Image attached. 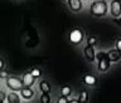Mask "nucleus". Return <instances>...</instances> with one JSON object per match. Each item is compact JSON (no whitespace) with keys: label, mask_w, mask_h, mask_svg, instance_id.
Masks as SVG:
<instances>
[{"label":"nucleus","mask_w":121,"mask_h":103,"mask_svg":"<svg viewBox=\"0 0 121 103\" xmlns=\"http://www.w3.org/2000/svg\"><path fill=\"white\" fill-rule=\"evenodd\" d=\"M107 3L105 0H97L91 5V14L95 16H105L107 14Z\"/></svg>","instance_id":"nucleus-1"},{"label":"nucleus","mask_w":121,"mask_h":103,"mask_svg":"<svg viewBox=\"0 0 121 103\" xmlns=\"http://www.w3.org/2000/svg\"><path fill=\"white\" fill-rule=\"evenodd\" d=\"M6 86L9 87L11 91H20L23 87V82L17 77H8L6 78Z\"/></svg>","instance_id":"nucleus-2"},{"label":"nucleus","mask_w":121,"mask_h":103,"mask_svg":"<svg viewBox=\"0 0 121 103\" xmlns=\"http://www.w3.org/2000/svg\"><path fill=\"white\" fill-rule=\"evenodd\" d=\"M69 39L73 44H78L81 43L83 39V32L81 29H73L69 34Z\"/></svg>","instance_id":"nucleus-3"},{"label":"nucleus","mask_w":121,"mask_h":103,"mask_svg":"<svg viewBox=\"0 0 121 103\" xmlns=\"http://www.w3.org/2000/svg\"><path fill=\"white\" fill-rule=\"evenodd\" d=\"M111 14L115 18L121 16V0H112V3H111Z\"/></svg>","instance_id":"nucleus-4"},{"label":"nucleus","mask_w":121,"mask_h":103,"mask_svg":"<svg viewBox=\"0 0 121 103\" xmlns=\"http://www.w3.org/2000/svg\"><path fill=\"white\" fill-rule=\"evenodd\" d=\"M110 59L107 58V54L105 57H102V58L98 59V70L100 72H107V69L110 68Z\"/></svg>","instance_id":"nucleus-5"},{"label":"nucleus","mask_w":121,"mask_h":103,"mask_svg":"<svg viewBox=\"0 0 121 103\" xmlns=\"http://www.w3.org/2000/svg\"><path fill=\"white\" fill-rule=\"evenodd\" d=\"M22 82L24 87H32L34 84V82H35V77L32 73H24L22 78Z\"/></svg>","instance_id":"nucleus-6"},{"label":"nucleus","mask_w":121,"mask_h":103,"mask_svg":"<svg viewBox=\"0 0 121 103\" xmlns=\"http://www.w3.org/2000/svg\"><path fill=\"white\" fill-rule=\"evenodd\" d=\"M106 54H107V58L110 59L111 63H116L121 59V52L117 50V49H112V50H110L108 53H106Z\"/></svg>","instance_id":"nucleus-7"},{"label":"nucleus","mask_w":121,"mask_h":103,"mask_svg":"<svg viewBox=\"0 0 121 103\" xmlns=\"http://www.w3.org/2000/svg\"><path fill=\"white\" fill-rule=\"evenodd\" d=\"M85 57L88 62H93L96 59V53H95L93 45H87L85 48Z\"/></svg>","instance_id":"nucleus-8"},{"label":"nucleus","mask_w":121,"mask_h":103,"mask_svg":"<svg viewBox=\"0 0 121 103\" xmlns=\"http://www.w3.org/2000/svg\"><path fill=\"white\" fill-rule=\"evenodd\" d=\"M20 94L24 99H30L34 96V92H33V89H30V87H23L20 89Z\"/></svg>","instance_id":"nucleus-9"},{"label":"nucleus","mask_w":121,"mask_h":103,"mask_svg":"<svg viewBox=\"0 0 121 103\" xmlns=\"http://www.w3.org/2000/svg\"><path fill=\"white\" fill-rule=\"evenodd\" d=\"M68 5H69L71 10H73V11H79L82 9L81 0H68Z\"/></svg>","instance_id":"nucleus-10"},{"label":"nucleus","mask_w":121,"mask_h":103,"mask_svg":"<svg viewBox=\"0 0 121 103\" xmlns=\"http://www.w3.org/2000/svg\"><path fill=\"white\" fill-rule=\"evenodd\" d=\"M82 82L85 83L86 86H95L96 84V77H95V75H91V74H86V75H83Z\"/></svg>","instance_id":"nucleus-11"},{"label":"nucleus","mask_w":121,"mask_h":103,"mask_svg":"<svg viewBox=\"0 0 121 103\" xmlns=\"http://www.w3.org/2000/svg\"><path fill=\"white\" fill-rule=\"evenodd\" d=\"M39 89L42 91V93H49L51 92V86L47 81H42L39 83Z\"/></svg>","instance_id":"nucleus-12"},{"label":"nucleus","mask_w":121,"mask_h":103,"mask_svg":"<svg viewBox=\"0 0 121 103\" xmlns=\"http://www.w3.org/2000/svg\"><path fill=\"white\" fill-rule=\"evenodd\" d=\"M8 99H9V103H19L20 102V97L15 93H9L8 94Z\"/></svg>","instance_id":"nucleus-13"},{"label":"nucleus","mask_w":121,"mask_h":103,"mask_svg":"<svg viewBox=\"0 0 121 103\" xmlns=\"http://www.w3.org/2000/svg\"><path fill=\"white\" fill-rule=\"evenodd\" d=\"M87 99H88V93H87V91H82V92H81V94H79L78 102H81V103H85V102H87Z\"/></svg>","instance_id":"nucleus-14"},{"label":"nucleus","mask_w":121,"mask_h":103,"mask_svg":"<svg viewBox=\"0 0 121 103\" xmlns=\"http://www.w3.org/2000/svg\"><path fill=\"white\" fill-rule=\"evenodd\" d=\"M71 92H72V89H71V87H68V86H64V87H62V89H60V94H62V96H66V97L69 96Z\"/></svg>","instance_id":"nucleus-15"},{"label":"nucleus","mask_w":121,"mask_h":103,"mask_svg":"<svg viewBox=\"0 0 121 103\" xmlns=\"http://www.w3.org/2000/svg\"><path fill=\"white\" fill-rule=\"evenodd\" d=\"M40 102L42 103H49L51 102V96H49V93H42Z\"/></svg>","instance_id":"nucleus-16"},{"label":"nucleus","mask_w":121,"mask_h":103,"mask_svg":"<svg viewBox=\"0 0 121 103\" xmlns=\"http://www.w3.org/2000/svg\"><path fill=\"white\" fill-rule=\"evenodd\" d=\"M96 41H97V39L95 37H90L88 39H87V45H95Z\"/></svg>","instance_id":"nucleus-17"},{"label":"nucleus","mask_w":121,"mask_h":103,"mask_svg":"<svg viewBox=\"0 0 121 103\" xmlns=\"http://www.w3.org/2000/svg\"><path fill=\"white\" fill-rule=\"evenodd\" d=\"M8 77H9V74H8L6 70H4V69L0 70V78H5V79H6Z\"/></svg>","instance_id":"nucleus-18"},{"label":"nucleus","mask_w":121,"mask_h":103,"mask_svg":"<svg viewBox=\"0 0 121 103\" xmlns=\"http://www.w3.org/2000/svg\"><path fill=\"white\" fill-rule=\"evenodd\" d=\"M30 73H32V74L34 75V77H35V78H37V77H39V75L42 74V72H40L39 69H33L32 72H30Z\"/></svg>","instance_id":"nucleus-19"},{"label":"nucleus","mask_w":121,"mask_h":103,"mask_svg":"<svg viewBox=\"0 0 121 103\" xmlns=\"http://www.w3.org/2000/svg\"><path fill=\"white\" fill-rule=\"evenodd\" d=\"M58 103H67L68 102V99H67V97L66 96H60L59 98H58V101H57Z\"/></svg>","instance_id":"nucleus-20"},{"label":"nucleus","mask_w":121,"mask_h":103,"mask_svg":"<svg viewBox=\"0 0 121 103\" xmlns=\"http://www.w3.org/2000/svg\"><path fill=\"white\" fill-rule=\"evenodd\" d=\"M105 55H106L105 52H100V53H97V54H96V58H97V60H98L100 58H102V57H105Z\"/></svg>","instance_id":"nucleus-21"},{"label":"nucleus","mask_w":121,"mask_h":103,"mask_svg":"<svg viewBox=\"0 0 121 103\" xmlns=\"http://www.w3.org/2000/svg\"><path fill=\"white\" fill-rule=\"evenodd\" d=\"M116 49L121 52V39H119V40L116 41Z\"/></svg>","instance_id":"nucleus-22"},{"label":"nucleus","mask_w":121,"mask_h":103,"mask_svg":"<svg viewBox=\"0 0 121 103\" xmlns=\"http://www.w3.org/2000/svg\"><path fill=\"white\" fill-rule=\"evenodd\" d=\"M5 98H6V96H5V93H4V92H0V103H1L4 99H5Z\"/></svg>","instance_id":"nucleus-23"},{"label":"nucleus","mask_w":121,"mask_h":103,"mask_svg":"<svg viewBox=\"0 0 121 103\" xmlns=\"http://www.w3.org/2000/svg\"><path fill=\"white\" fill-rule=\"evenodd\" d=\"M3 68H4V60H3L1 58H0V70H1Z\"/></svg>","instance_id":"nucleus-24"}]
</instances>
